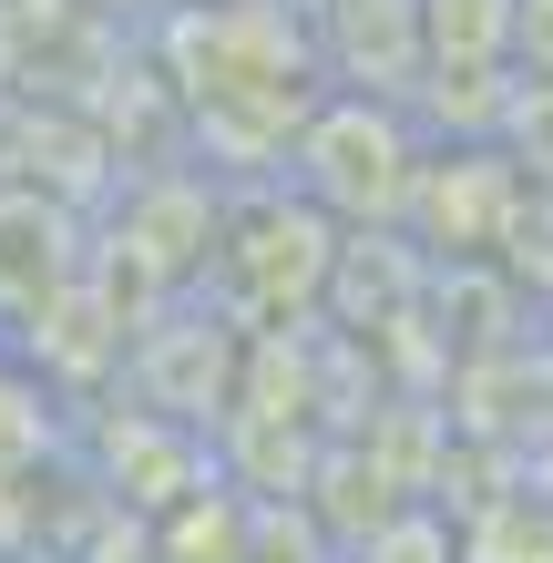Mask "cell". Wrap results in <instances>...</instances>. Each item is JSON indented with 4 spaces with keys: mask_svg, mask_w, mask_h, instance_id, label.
Returning <instances> with one entry per match:
<instances>
[{
    "mask_svg": "<svg viewBox=\"0 0 553 563\" xmlns=\"http://www.w3.org/2000/svg\"><path fill=\"white\" fill-rule=\"evenodd\" d=\"M298 164H308V195L339 216H410V195H420L410 123H400V103H369V92H339L298 134Z\"/></svg>",
    "mask_w": 553,
    "mask_h": 563,
    "instance_id": "cell-1",
    "label": "cell"
},
{
    "mask_svg": "<svg viewBox=\"0 0 553 563\" xmlns=\"http://www.w3.org/2000/svg\"><path fill=\"white\" fill-rule=\"evenodd\" d=\"M523 62V0H420V73L431 82H493Z\"/></svg>",
    "mask_w": 553,
    "mask_h": 563,
    "instance_id": "cell-2",
    "label": "cell"
},
{
    "mask_svg": "<svg viewBox=\"0 0 553 563\" xmlns=\"http://www.w3.org/2000/svg\"><path fill=\"white\" fill-rule=\"evenodd\" d=\"M523 62L553 73V0H523Z\"/></svg>",
    "mask_w": 553,
    "mask_h": 563,
    "instance_id": "cell-3",
    "label": "cell"
}]
</instances>
